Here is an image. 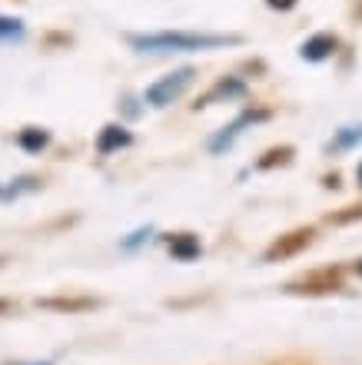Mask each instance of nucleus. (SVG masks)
<instances>
[{"label":"nucleus","instance_id":"f257e3e1","mask_svg":"<svg viewBox=\"0 0 362 365\" xmlns=\"http://www.w3.org/2000/svg\"><path fill=\"white\" fill-rule=\"evenodd\" d=\"M243 37L226 34H190V30H156V34H130L126 43L140 53H186V50H216L239 43Z\"/></svg>","mask_w":362,"mask_h":365},{"label":"nucleus","instance_id":"f03ea898","mask_svg":"<svg viewBox=\"0 0 362 365\" xmlns=\"http://www.w3.org/2000/svg\"><path fill=\"white\" fill-rule=\"evenodd\" d=\"M193 80H196V70H193V67L173 70V73H166L163 80H156V83H150V87H146L144 100L150 106H156V110H163V106H170L173 100H180Z\"/></svg>","mask_w":362,"mask_h":365},{"label":"nucleus","instance_id":"7ed1b4c3","mask_svg":"<svg viewBox=\"0 0 362 365\" xmlns=\"http://www.w3.org/2000/svg\"><path fill=\"white\" fill-rule=\"evenodd\" d=\"M339 286H343V272L339 269H319V272L303 276L289 289H293V292H309V296H323V292H336Z\"/></svg>","mask_w":362,"mask_h":365},{"label":"nucleus","instance_id":"20e7f679","mask_svg":"<svg viewBox=\"0 0 362 365\" xmlns=\"http://www.w3.org/2000/svg\"><path fill=\"white\" fill-rule=\"evenodd\" d=\"M313 242V230H293V232H286V236H279L273 246L266 250V259L273 262V259H289V256H296L299 250H306Z\"/></svg>","mask_w":362,"mask_h":365},{"label":"nucleus","instance_id":"39448f33","mask_svg":"<svg viewBox=\"0 0 362 365\" xmlns=\"http://www.w3.org/2000/svg\"><path fill=\"white\" fill-rule=\"evenodd\" d=\"M336 47H339V40L333 37V34H316V37H309L303 43V60H309V63H323V60H329L336 53Z\"/></svg>","mask_w":362,"mask_h":365},{"label":"nucleus","instance_id":"423d86ee","mask_svg":"<svg viewBox=\"0 0 362 365\" xmlns=\"http://www.w3.org/2000/svg\"><path fill=\"white\" fill-rule=\"evenodd\" d=\"M166 250H170L173 259L190 262V259H196V256L203 252V246H200V240H196L193 232H176V236H170V240H166Z\"/></svg>","mask_w":362,"mask_h":365},{"label":"nucleus","instance_id":"0eeeda50","mask_svg":"<svg viewBox=\"0 0 362 365\" xmlns=\"http://www.w3.org/2000/svg\"><path fill=\"white\" fill-rule=\"evenodd\" d=\"M246 90V83L243 80H236V77H223L216 83V87L210 90V93L203 96V100H196V106H210V103H216V100H233V96H239Z\"/></svg>","mask_w":362,"mask_h":365},{"label":"nucleus","instance_id":"6e6552de","mask_svg":"<svg viewBox=\"0 0 362 365\" xmlns=\"http://www.w3.org/2000/svg\"><path fill=\"white\" fill-rule=\"evenodd\" d=\"M120 146H130V133L116 123L104 126V133H100V140H96V150H100V153H114V150H120Z\"/></svg>","mask_w":362,"mask_h":365},{"label":"nucleus","instance_id":"1a4fd4ad","mask_svg":"<svg viewBox=\"0 0 362 365\" xmlns=\"http://www.w3.org/2000/svg\"><path fill=\"white\" fill-rule=\"evenodd\" d=\"M40 309H60V312H80V309H90L94 299H37Z\"/></svg>","mask_w":362,"mask_h":365},{"label":"nucleus","instance_id":"9d476101","mask_svg":"<svg viewBox=\"0 0 362 365\" xmlns=\"http://www.w3.org/2000/svg\"><path fill=\"white\" fill-rule=\"evenodd\" d=\"M17 143L24 146V150H30V153H37V150H44V146L50 143V133L47 130H34V126H30V130H24V133L17 136Z\"/></svg>","mask_w":362,"mask_h":365},{"label":"nucleus","instance_id":"9b49d317","mask_svg":"<svg viewBox=\"0 0 362 365\" xmlns=\"http://www.w3.org/2000/svg\"><path fill=\"white\" fill-rule=\"evenodd\" d=\"M20 37H24V24L10 17H0V40L10 43V40H20Z\"/></svg>","mask_w":362,"mask_h":365},{"label":"nucleus","instance_id":"f8f14e48","mask_svg":"<svg viewBox=\"0 0 362 365\" xmlns=\"http://www.w3.org/2000/svg\"><path fill=\"white\" fill-rule=\"evenodd\" d=\"M289 156H293V150L289 146H279V150H269L266 153V160H259V170H269V166H276V163H286Z\"/></svg>","mask_w":362,"mask_h":365},{"label":"nucleus","instance_id":"ddd939ff","mask_svg":"<svg viewBox=\"0 0 362 365\" xmlns=\"http://www.w3.org/2000/svg\"><path fill=\"white\" fill-rule=\"evenodd\" d=\"M362 220V202L359 206H346V212H333L329 216V222H336V226H346V222H356Z\"/></svg>","mask_w":362,"mask_h":365},{"label":"nucleus","instance_id":"4468645a","mask_svg":"<svg viewBox=\"0 0 362 365\" xmlns=\"http://www.w3.org/2000/svg\"><path fill=\"white\" fill-rule=\"evenodd\" d=\"M362 140V130H356V126H346L343 133H339V140H336V146H353Z\"/></svg>","mask_w":362,"mask_h":365},{"label":"nucleus","instance_id":"2eb2a0df","mask_svg":"<svg viewBox=\"0 0 362 365\" xmlns=\"http://www.w3.org/2000/svg\"><path fill=\"white\" fill-rule=\"evenodd\" d=\"M273 10H293L296 7V0H266Z\"/></svg>","mask_w":362,"mask_h":365},{"label":"nucleus","instance_id":"dca6fc26","mask_svg":"<svg viewBox=\"0 0 362 365\" xmlns=\"http://www.w3.org/2000/svg\"><path fill=\"white\" fill-rule=\"evenodd\" d=\"M4 312H10V302H7V299H0V316H4Z\"/></svg>","mask_w":362,"mask_h":365},{"label":"nucleus","instance_id":"f3484780","mask_svg":"<svg viewBox=\"0 0 362 365\" xmlns=\"http://www.w3.org/2000/svg\"><path fill=\"white\" fill-rule=\"evenodd\" d=\"M356 180H359V186H362V163H359V170H356Z\"/></svg>","mask_w":362,"mask_h":365},{"label":"nucleus","instance_id":"a211bd4d","mask_svg":"<svg viewBox=\"0 0 362 365\" xmlns=\"http://www.w3.org/2000/svg\"><path fill=\"white\" fill-rule=\"evenodd\" d=\"M356 272H359V276H362V259H359V262H356Z\"/></svg>","mask_w":362,"mask_h":365}]
</instances>
